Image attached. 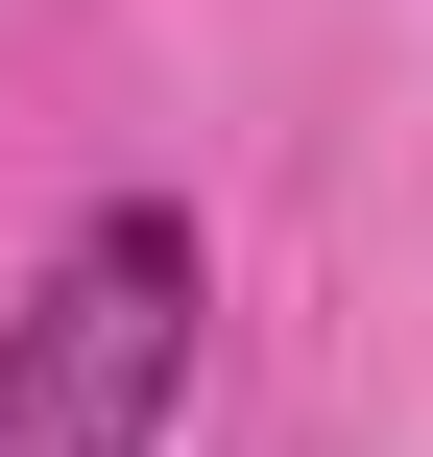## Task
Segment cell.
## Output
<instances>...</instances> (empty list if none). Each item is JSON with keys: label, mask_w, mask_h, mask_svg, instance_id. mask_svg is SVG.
<instances>
[{"label": "cell", "mask_w": 433, "mask_h": 457, "mask_svg": "<svg viewBox=\"0 0 433 457\" xmlns=\"http://www.w3.org/2000/svg\"><path fill=\"white\" fill-rule=\"evenodd\" d=\"M193 313H217L193 217H169V193H96V217L48 241V289L0 313V457H145L169 386H193Z\"/></svg>", "instance_id": "obj_1"}]
</instances>
